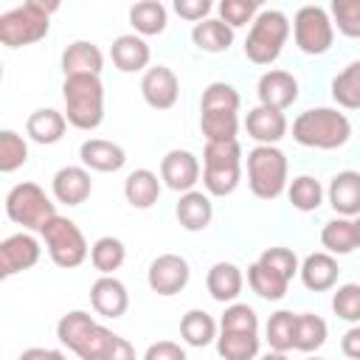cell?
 I'll return each mask as SVG.
<instances>
[{"instance_id":"6da1fadb","label":"cell","mask_w":360,"mask_h":360,"mask_svg":"<svg viewBox=\"0 0 360 360\" xmlns=\"http://www.w3.org/2000/svg\"><path fill=\"white\" fill-rule=\"evenodd\" d=\"M349 135H352L349 118L332 107L304 110L292 121V138L309 149H338L349 141Z\"/></svg>"},{"instance_id":"7a4b0ae2","label":"cell","mask_w":360,"mask_h":360,"mask_svg":"<svg viewBox=\"0 0 360 360\" xmlns=\"http://www.w3.org/2000/svg\"><path fill=\"white\" fill-rule=\"evenodd\" d=\"M65 118L76 129H96L104 121V87L98 76H65Z\"/></svg>"},{"instance_id":"3957f363","label":"cell","mask_w":360,"mask_h":360,"mask_svg":"<svg viewBox=\"0 0 360 360\" xmlns=\"http://www.w3.org/2000/svg\"><path fill=\"white\" fill-rule=\"evenodd\" d=\"M56 11V3H39L28 0L0 17V42L6 48H22L31 42H39L48 34V14Z\"/></svg>"},{"instance_id":"277c9868","label":"cell","mask_w":360,"mask_h":360,"mask_svg":"<svg viewBox=\"0 0 360 360\" xmlns=\"http://www.w3.org/2000/svg\"><path fill=\"white\" fill-rule=\"evenodd\" d=\"M242 149L236 141H205L202 152V183L208 194L225 197L239 186Z\"/></svg>"},{"instance_id":"5b68a950","label":"cell","mask_w":360,"mask_h":360,"mask_svg":"<svg viewBox=\"0 0 360 360\" xmlns=\"http://www.w3.org/2000/svg\"><path fill=\"white\" fill-rule=\"evenodd\" d=\"M287 34H290V22L281 11H276V8L259 11V17L253 20L250 34L245 39V56L256 65L276 62L287 42Z\"/></svg>"},{"instance_id":"8992f818","label":"cell","mask_w":360,"mask_h":360,"mask_svg":"<svg viewBox=\"0 0 360 360\" xmlns=\"http://www.w3.org/2000/svg\"><path fill=\"white\" fill-rule=\"evenodd\" d=\"M248 183L259 200H276L287 186V158L276 146H256L248 152Z\"/></svg>"},{"instance_id":"52a82bcc","label":"cell","mask_w":360,"mask_h":360,"mask_svg":"<svg viewBox=\"0 0 360 360\" xmlns=\"http://www.w3.org/2000/svg\"><path fill=\"white\" fill-rule=\"evenodd\" d=\"M6 214L11 222L31 228V231H42L56 214L53 202L48 200V194L37 186V183H20L8 191L6 197Z\"/></svg>"},{"instance_id":"ba28073f","label":"cell","mask_w":360,"mask_h":360,"mask_svg":"<svg viewBox=\"0 0 360 360\" xmlns=\"http://www.w3.org/2000/svg\"><path fill=\"white\" fill-rule=\"evenodd\" d=\"M39 233L45 236V248H48V256L53 259V264L70 270V267H79L87 259L84 233L79 231V225L73 219L53 217Z\"/></svg>"},{"instance_id":"9c48e42d","label":"cell","mask_w":360,"mask_h":360,"mask_svg":"<svg viewBox=\"0 0 360 360\" xmlns=\"http://www.w3.org/2000/svg\"><path fill=\"white\" fill-rule=\"evenodd\" d=\"M292 31H295V45L304 53H312V56L329 51L332 39H335L332 20H329V14L321 6H301L295 11Z\"/></svg>"},{"instance_id":"30bf717a","label":"cell","mask_w":360,"mask_h":360,"mask_svg":"<svg viewBox=\"0 0 360 360\" xmlns=\"http://www.w3.org/2000/svg\"><path fill=\"white\" fill-rule=\"evenodd\" d=\"M188 262L177 253H160L158 259H152L149 264V273H146V281L152 287V292L158 295H177L186 284H188Z\"/></svg>"},{"instance_id":"8fae6325","label":"cell","mask_w":360,"mask_h":360,"mask_svg":"<svg viewBox=\"0 0 360 360\" xmlns=\"http://www.w3.org/2000/svg\"><path fill=\"white\" fill-rule=\"evenodd\" d=\"M141 93H143V101L152 107V110H169L177 104L180 98V82L174 76L172 68L166 65H155L143 73L141 79Z\"/></svg>"},{"instance_id":"7c38bea8","label":"cell","mask_w":360,"mask_h":360,"mask_svg":"<svg viewBox=\"0 0 360 360\" xmlns=\"http://www.w3.org/2000/svg\"><path fill=\"white\" fill-rule=\"evenodd\" d=\"M160 180L172 191H194L200 180V160L188 149H172L160 160Z\"/></svg>"},{"instance_id":"4fadbf2b","label":"cell","mask_w":360,"mask_h":360,"mask_svg":"<svg viewBox=\"0 0 360 360\" xmlns=\"http://www.w3.org/2000/svg\"><path fill=\"white\" fill-rule=\"evenodd\" d=\"M39 242L31 233H14L0 242V276L8 278L20 270H28L39 262Z\"/></svg>"},{"instance_id":"5bb4252c","label":"cell","mask_w":360,"mask_h":360,"mask_svg":"<svg viewBox=\"0 0 360 360\" xmlns=\"http://www.w3.org/2000/svg\"><path fill=\"white\" fill-rule=\"evenodd\" d=\"M256 93H259L262 107H270V110H281L284 112L298 98V82L287 70H267V73H262Z\"/></svg>"},{"instance_id":"9a60e30c","label":"cell","mask_w":360,"mask_h":360,"mask_svg":"<svg viewBox=\"0 0 360 360\" xmlns=\"http://www.w3.org/2000/svg\"><path fill=\"white\" fill-rule=\"evenodd\" d=\"M90 304L104 318H121L127 312V307H129V292L118 278L101 276L90 287Z\"/></svg>"},{"instance_id":"2e32d148","label":"cell","mask_w":360,"mask_h":360,"mask_svg":"<svg viewBox=\"0 0 360 360\" xmlns=\"http://www.w3.org/2000/svg\"><path fill=\"white\" fill-rule=\"evenodd\" d=\"M245 129L253 141H259V146H273L287 135V118L281 110H270V107H253L248 112Z\"/></svg>"},{"instance_id":"e0dca14e","label":"cell","mask_w":360,"mask_h":360,"mask_svg":"<svg viewBox=\"0 0 360 360\" xmlns=\"http://www.w3.org/2000/svg\"><path fill=\"white\" fill-rule=\"evenodd\" d=\"M93 191V180L82 166H62L53 174V197L65 205H82Z\"/></svg>"},{"instance_id":"ac0fdd59","label":"cell","mask_w":360,"mask_h":360,"mask_svg":"<svg viewBox=\"0 0 360 360\" xmlns=\"http://www.w3.org/2000/svg\"><path fill=\"white\" fill-rule=\"evenodd\" d=\"M329 202L340 217H360V172H338L329 183Z\"/></svg>"},{"instance_id":"d6986e66","label":"cell","mask_w":360,"mask_h":360,"mask_svg":"<svg viewBox=\"0 0 360 360\" xmlns=\"http://www.w3.org/2000/svg\"><path fill=\"white\" fill-rule=\"evenodd\" d=\"M101 65H104L101 51L93 42H84V39L70 42L65 48V53H62V70H65V76H98L101 73Z\"/></svg>"},{"instance_id":"ffe728a7","label":"cell","mask_w":360,"mask_h":360,"mask_svg":"<svg viewBox=\"0 0 360 360\" xmlns=\"http://www.w3.org/2000/svg\"><path fill=\"white\" fill-rule=\"evenodd\" d=\"M79 155H82V163L87 169H93V172H118L127 163L124 149L118 143H112V141H104V138L84 141Z\"/></svg>"},{"instance_id":"44dd1931","label":"cell","mask_w":360,"mask_h":360,"mask_svg":"<svg viewBox=\"0 0 360 360\" xmlns=\"http://www.w3.org/2000/svg\"><path fill=\"white\" fill-rule=\"evenodd\" d=\"M110 56H112V65L118 70L135 73V70H143L149 65V45L135 34H121L110 48Z\"/></svg>"},{"instance_id":"7402d4cb","label":"cell","mask_w":360,"mask_h":360,"mask_svg":"<svg viewBox=\"0 0 360 360\" xmlns=\"http://www.w3.org/2000/svg\"><path fill=\"white\" fill-rule=\"evenodd\" d=\"M65 127H68L65 112L51 110V107L34 110V112L28 115V121H25V132H28V138L37 141V143H56V141H62Z\"/></svg>"},{"instance_id":"603a6c76","label":"cell","mask_w":360,"mask_h":360,"mask_svg":"<svg viewBox=\"0 0 360 360\" xmlns=\"http://www.w3.org/2000/svg\"><path fill=\"white\" fill-rule=\"evenodd\" d=\"M301 281L309 287V290H315V292H323V290H329V287H335V281H338V262L332 259V253H309L307 259H304V264H301Z\"/></svg>"},{"instance_id":"cb8c5ba5","label":"cell","mask_w":360,"mask_h":360,"mask_svg":"<svg viewBox=\"0 0 360 360\" xmlns=\"http://www.w3.org/2000/svg\"><path fill=\"white\" fill-rule=\"evenodd\" d=\"M124 197L132 208H152L160 197V180L149 169H135L124 180Z\"/></svg>"},{"instance_id":"d4e9b609","label":"cell","mask_w":360,"mask_h":360,"mask_svg":"<svg viewBox=\"0 0 360 360\" xmlns=\"http://www.w3.org/2000/svg\"><path fill=\"white\" fill-rule=\"evenodd\" d=\"M205 284H208L211 298H217V301H233V298L242 292L245 278H242V270H239L236 264H231V262H217V264L208 270Z\"/></svg>"},{"instance_id":"484cf974","label":"cell","mask_w":360,"mask_h":360,"mask_svg":"<svg viewBox=\"0 0 360 360\" xmlns=\"http://www.w3.org/2000/svg\"><path fill=\"white\" fill-rule=\"evenodd\" d=\"M211 217H214V208H211L208 194H202V191H186L180 197V202H177V219H180V225L186 231H202V228H208Z\"/></svg>"},{"instance_id":"4316f807","label":"cell","mask_w":360,"mask_h":360,"mask_svg":"<svg viewBox=\"0 0 360 360\" xmlns=\"http://www.w3.org/2000/svg\"><path fill=\"white\" fill-rule=\"evenodd\" d=\"M191 39L200 51H208V53H219V51H228L231 42H233V28L225 25L222 20H202L191 28Z\"/></svg>"},{"instance_id":"83f0119b","label":"cell","mask_w":360,"mask_h":360,"mask_svg":"<svg viewBox=\"0 0 360 360\" xmlns=\"http://www.w3.org/2000/svg\"><path fill=\"white\" fill-rule=\"evenodd\" d=\"M180 335H183V340H186L188 346L202 349V346H208V343L217 338V323H214V318H211L208 312H202V309H188V312L183 315V321H180Z\"/></svg>"},{"instance_id":"f1b7e54d","label":"cell","mask_w":360,"mask_h":360,"mask_svg":"<svg viewBox=\"0 0 360 360\" xmlns=\"http://www.w3.org/2000/svg\"><path fill=\"white\" fill-rule=\"evenodd\" d=\"M217 352L225 360H253L259 354V338L256 332H219Z\"/></svg>"},{"instance_id":"f546056e","label":"cell","mask_w":360,"mask_h":360,"mask_svg":"<svg viewBox=\"0 0 360 360\" xmlns=\"http://www.w3.org/2000/svg\"><path fill=\"white\" fill-rule=\"evenodd\" d=\"M321 242L329 253H338V256H346L357 248V236H354V222L346 219V217H338V219H329L321 231Z\"/></svg>"},{"instance_id":"4dcf8cb0","label":"cell","mask_w":360,"mask_h":360,"mask_svg":"<svg viewBox=\"0 0 360 360\" xmlns=\"http://www.w3.org/2000/svg\"><path fill=\"white\" fill-rule=\"evenodd\" d=\"M326 340V321L312 315V312H301L295 315V338H292V349L298 352H315L321 349Z\"/></svg>"},{"instance_id":"1f68e13d","label":"cell","mask_w":360,"mask_h":360,"mask_svg":"<svg viewBox=\"0 0 360 360\" xmlns=\"http://www.w3.org/2000/svg\"><path fill=\"white\" fill-rule=\"evenodd\" d=\"M332 98L346 110H360V59L332 79Z\"/></svg>"},{"instance_id":"d6a6232c","label":"cell","mask_w":360,"mask_h":360,"mask_svg":"<svg viewBox=\"0 0 360 360\" xmlns=\"http://www.w3.org/2000/svg\"><path fill=\"white\" fill-rule=\"evenodd\" d=\"M129 22L138 34L143 37H152V34H160L166 28V6L158 3V0H143V3H135L129 8Z\"/></svg>"},{"instance_id":"836d02e7","label":"cell","mask_w":360,"mask_h":360,"mask_svg":"<svg viewBox=\"0 0 360 360\" xmlns=\"http://www.w3.org/2000/svg\"><path fill=\"white\" fill-rule=\"evenodd\" d=\"M124 259H127V248H124V242L115 239V236H101V239H96V245L90 248V262H93V267H96L101 276H110L112 270H118V267L124 264Z\"/></svg>"},{"instance_id":"e575fe53","label":"cell","mask_w":360,"mask_h":360,"mask_svg":"<svg viewBox=\"0 0 360 360\" xmlns=\"http://www.w3.org/2000/svg\"><path fill=\"white\" fill-rule=\"evenodd\" d=\"M248 284H250V290H253L256 295H262V298H267V301H278V298H284L290 281L281 278L278 273H273L270 267L253 262V264L248 267Z\"/></svg>"},{"instance_id":"d590c367","label":"cell","mask_w":360,"mask_h":360,"mask_svg":"<svg viewBox=\"0 0 360 360\" xmlns=\"http://www.w3.org/2000/svg\"><path fill=\"white\" fill-rule=\"evenodd\" d=\"M115 340H118L115 332L104 329L101 323H93L73 352H76L82 360H107L110 352H112V346H115Z\"/></svg>"},{"instance_id":"8d00e7d4","label":"cell","mask_w":360,"mask_h":360,"mask_svg":"<svg viewBox=\"0 0 360 360\" xmlns=\"http://www.w3.org/2000/svg\"><path fill=\"white\" fill-rule=\"evenodd\" d=\"M287 194H290L292 208H298V211H315V208L321 205V200H323V188H321V183H318L315 177H309V174L295 177V180L290 183Z\"/></svg>"},{"instance_id":"74e56055","label":"cell","mask_w":360,"mask_h":360,"mask_svg":"<svg viewBox=\"0 0 360 360\" xmlns=\"http://www.w3.org/2000/svg\"><path fill=\"white\" fill-rule=\"evenodd\" d=\"M292 338H295V315L287 309L273 312L267 321V343L273 346V352H290Z\"/></svg>"},{"instance_id":"f35d334b","label":"cell","mask_w":360,"mask_h":360,"mask_svg":"<svg viewBox=\"0 0 360 360\" xmlns=\"http://www.w3.org/2000/svg\"><path fill=\"white\" fill-rule=\"evenodd\" d=\"M93 323H96L93 315H87L84 309H73V312H68V315L59 318V323H56V335H59V340L73 352Z\"/></svg>"},{"instance_id":"ab89813d","label":"cell","mask_w":360,"mask_h":360,"mask_svg":"<svg viewBox=\"0 0 360 360\" xmlns=\"http://www.w3.org/2000/svg\"><path fill=\"white\" fill-rule=\"evenodd\" d=\"M200 127L205 141H236V112H202Z\"/></svg>"},{"instance_id":"60d3db41","label":"cell","mask_w":360,"mask_h":360,"mask_svg":"<svg viewBox=\"0 0 360 360\" xmlns=\"http://www.w3.org/2000/svg\"><path fill=\"white\" fill-rule=\"evenodd\" d=\"M28 160V143L14 132V129H3L0 132V172H14Z\"/></svg>"},{"instance_id":"b9f144b4","label":"cell","mask_w":360,"mask_h":360,"mask_svg":"<svg viewBox=\"0 0 360 360\" xmlns=\"http://www.w3.org/2000/svg\"><path fill=\"white\" fill-rule=\"evenodd\" d=\"M239 110V93L225 84V82H214L205 87L202 93V112H236Z\"/></svg>"},{"instance_id":"7bdbcfd3","label":"cell","mask_w":360,"mask_h":360,"mask_svg":"<svg viewBox=\"0 0 360 360\" xmlns=\"http://www.w3.org/2000/svg\"><path fill=\"white\" fill-rule=\"evenodd\" d=\"M259 264H264V267H270L273 273H278L281 278H292L301 267H298V259H295V253L290 250V248H267L262 256H259Z\"/></svg>"},{"instance_id":"ee69618b","label":"cell","mask_w":360,"mask_h":360,"mask_svg":"<svg viewBox=\"0 0 360 360\" xmlns=\"http://www.w3.org/2000/svg\"><path fill=\"white\" fill-rule=\"evenodd\" d=\"M225 332H259V318L248 304H231L219 321Z\"/></svg>"},{"instance_id":"f6af8a7d","label":"cell","mask_w":360,"mask_h":360,"mask_svg":"<svg viewBox=\"0 0 360 360\" xmlns=\"http://www.w3.org/2000/svg\"><path fill=\"white\" fill-rule=\"evenodd\" d=\"M332 309L343 321H360V284H343L332 295Z\"/></svg>"},{"instance_id":"bcb514c9","label":"cell","mask_w":360,"mask_h":360,"mask_svg":"<svg viewBox=\"0 0 360 360\" xmlns=\"http://www.w3.org/2000/svg\"><path fill=\"white\" fill-rule=\"evenodd\" d=\"M332 17H335L340 34L360 37V0H335Z\"/></svg>"},{"instance_id":"7dc6e473","label":"cell","mask_w":360,"mask_h":360,"mask_svg":"<svg viewBox=\"0 0 360 360\" xmlns=\"http://www.w3.org/2000/svg\"><path fill=\"white\" fill-rule=\"evenodd\" d=\"M256 11H259V3H256V0H222V3H219L222 22L231 25V28L248 25Z\"/></svg>"},{"instance_id":"c3c4849f","label":"cell","mask_w":360,"mask_h":360,"mask_svg":"<svg viewBox=\"0 0 360 360\" xmlns=\"http://www.w3.org/2000/svg\"><path fill=\"white\" fill-rule=\"evenodd\" d=\"M174 11L183 17V20H191L194 25L205 20V14L211 11V3L208 0H174Z\"/></svg>"},{"instance_id":"681fc988","label":"cell","mask_w":360,"mask_h":360,"mask_svg":"<svg viewBox=\"0 0 360 360\" xmlns=\"http://www.w3.org/2000/svg\"><path fill=\"white\" fill-rule=\"evenodd\" d=\"M143 360H186V352L172 340H160V343H152L146 349Z\"/></svg>"},{"instance_id":"f907efd6","label":"cell","mask_w":360,"mask_h":360,"mask_svg":"<svg viewBox=\"0 0 360 360\" xmlns=\"http://www.w3.org/2000/svg\"><path fill=\"white\" fill-rule=\"evenodd\" d=\"M340 349H343V354H346V357L360 360V326H352V329L343 335Z\"/></svg>"},{"instance_id":"816d5d0a","label":"cell","mask_w":360,"mask_h":360,"mask_svg":"<svg viewBox=\"0 0 360 360\" xmlns=\"http://www.w3.org/2000/svg\"><path fill=\"white\" fill-rule=\"evenodd\" d=\"M20 360H68V354L56 352V349H39V346H31L20 354Z\"/></svg>"},{"instance_id":"f5cc1de1","label":"cell","mask_w":360,"mask_h":360,"mask_svg":"<svg viewBox=\"0 0 360 360\" xmlns=\"http://www.w3.org/2000/svg\"><path fill=\"white\" fill-rule=\"evenodd\" d=\"M107 360H135V349H132V343H129L127 338L118 335V340H115V346H112V352H110Z\"/></svg>"},{"instance_id":"db71d44e","label":"cell","mask_w":360,"mask_h":360,"mask_svg":"<svg viewBox=\"0 0 360 360\" xmlns=\"http://www.w3.org/2000/svg\"><path fill=\"white\" fill-rule=\"evenodd\" d=\"M262 360H287V354H284V352H270V354H264Z\"/></svg>"},{"instance_id":"11a10c76","label":"cell","mask_w":360,"mask_h":360,"mask_svg":"<svg viewBox=\"0 0 360 360\" xmlns=\"http://www.w3.org/2000/svg\"><path fill=\"white\" fill-rule=\"evenodd\" d=\"M352 222H354V236H357V248H360V217L352 219Z\"/></svg>"},{"instance_id":"9f6ffc18","label":"cell","mask_w":360,"mask_h":360,"mask_svg":"<svg viewBox=\"0 0 360 360\" xmlns=\"http://www.w3.org/2000/svg\"><path fill=\"white\" fill-rule=\"evenodd\" d=\"M309 360H321V357H309Z\"/></svg>"}]
</instances>
